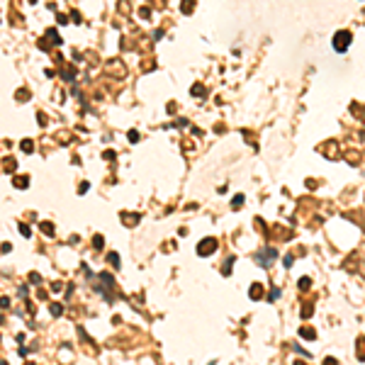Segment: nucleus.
<instances>
[{
  "mask_svg": "<svg viewBox=\"0 0 365 365\" xmlns=\"http://www.w3.org/2000/svg\"><path fill=\"white\" fill-rule=\"evenodd\" d=\"M214 248H217V241H214V239H205L202 244H200L197 253H200V256H205V253H212Z\"/></svg>",
  "mask_w": 365,
  "mask_h": 365,
  "instance_id": "obj_1",
  "label": "nucleus"
},
{
  "mask_svg": "<svg viewBox=\"0 0 365 365\" xmlns=\"http://www.w3.org/2000/svg\"><path fill=\"white\" fill-rule=\"evenodd\" d=\"M22 151H32V141H29V139L22 141Z\"/></svg>",
  "mask_w": 365,
  "mask_h": 365,
  "instance_id": "obj_3",
  "label": "nucleus"
},
{
  "mask_svg": "<svg viewBox=\"0 0 365 365\" xmlns=\"http://www.w3.org/2000/svg\"><path fill=\"white\" fill-rule=\"evenodd\" d=\"M348 42H351V34H348V32H338V36H336V42H334V46H336V51H343V44L348 46Z\"/></svg>",
  "mask_w": 365,
  "mask_h": 365,
  "instance_id": "obj_2",
  "label": "nucleus"
},
{
  "mask_svg": "<svg viewBox=\"0 0 365 365\" xmlns=\"http://www.w3.org/2000/svg\"><path fill=\"white\" fill-rule=\"evenodd\" d=\"M0 307L7 309V307H10V299H7V297H0Z\"/></svg>",
  "mask_w": 365,
  "mask_h": 365,
  "instance_id": "obj_4",
  "label": "nucleus"
}]
</instances>
